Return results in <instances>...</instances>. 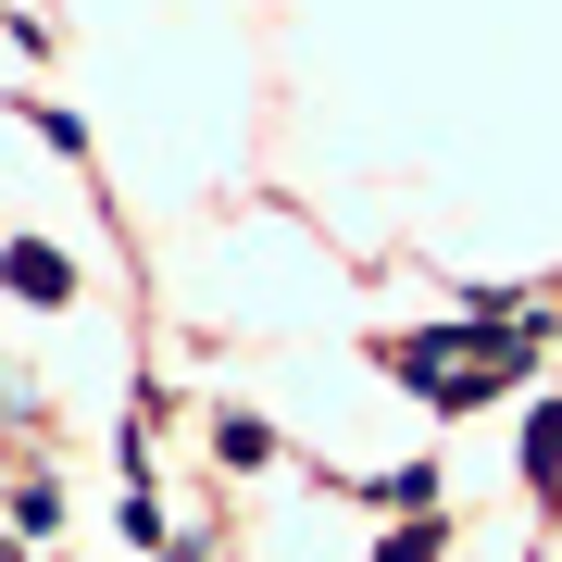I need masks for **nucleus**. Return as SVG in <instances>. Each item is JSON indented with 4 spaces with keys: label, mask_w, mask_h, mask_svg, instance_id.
<instances>
[{
    "label": "nucleus",
    "mask_w": 562,
    "mask_h": 562,
    "mask_svg": "<svg viewBox=\"0 0 562 562\" xmlns=\"http://www.w3.org/2000/svg\"><path fill=\"white\" fill-rule=\"evenodd\" d=\"M0 562H25V550H13V538H0Z\"/></svg>",
    "instance_id": "423d86ee"
},
{
    "label": "nucleus",
    "mask_w": 562,
    "mask_h": 562,
    "mask_svg": "<svg viewBox=\"0 0 562 562\" xmlns=\"http://www.w3.org/2000/svg\"><path fill=\"white\" fill-rule=\"evenodd\" d=\"M0 288H13V301H76V262H63V250H38V238H13V250H0Z\"/></svg>",
    "instance_id": "f257e3e1"
},
{
    "label": "nucleus",
    "mask_w": 562,
    "mask_h": 562,
    "mask_svg": "<svg viewBox=\"0 0 562 562\" xmlns=\"http://www.w3.org/2000/svg\"><path fill=\"white\" fill-rule=\"evenodd\" d=\"M213 462H238V475H262V462H276V425H262V413H225V425H213Z\"/></svg>",
    "instance_id": "7ed1b4c3"
},
{
    "label": "nucleus",
    "mask_w": 562,
    "mask_h": 562,
    "mask_svg": "<svg viewBox=\"0 0 562 562\" xmlns=\"http://www.w3.org/2000/svg\"><path fill=\"white\" fill-rule=\"evenodd\" d=\"M362 501H375V513H438V462H401V475H375Z\"/></svg>",
    "instance_id": "20e7f679"
},
{
    "label": "nucleus",
    "mask_w": 562,
    "mask_h": 562,
    "mask_svg": "<svg viewBox=\"0 0 562 562\" xmlns=\"http://www.w3.org/2000/svg\"><path fill=\"white\" fill-rule=\"evenodd\" d=\"M375 562H438V513H413V525H387Z\"/></svg>",
    "instance_id": "39448f33"
},
{
    "label": "nucleus",
    "mask_w": 562,
    "mask_h": 562,
    "mask_svg": "<svg viewBox=\"0 0 562 562\" xmlns=\"http://www.w3.org/2000/svg\"><path fill=\"white\" fill-rule=\"evenodd\" d=\"M525 487H538V501H562V401L525 413Z\"/></svg>",
    "instance_id": "f03ea898"
}]
</instances>
